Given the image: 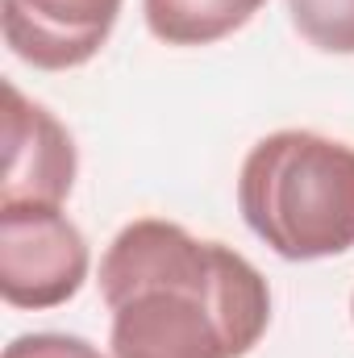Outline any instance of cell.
Wrapping results in <instances>:
<instances>
[{
  "mask_svg": "<svg viewBox=\"0 0 354 358\" xmlns=\"http://www.w3.org/2000/svg\"><path fill=\"white\" fill-rule=\"evenodd\" d=\"M113 358H246L271 325L263 271L163 217L129 221L100 259Z\"/></svg>",
  "mask_w": 354,
  "mask_h": 358,
  "instance_id": "6da1fadb",
  "label": "cell"
},
{
  "mask_svg": "<svg viewBox=\"0 0 354 358\" xmlns=\"http://www.w3.org/2000/svg\"><path fill=\"white\" fill-rule=\"evenodd\" d=\"M238 208L250 234L288 263L354 250V146L279 129L250 146L238 171Z\"/></svg>",
  "mask_w": 354,
  "mask_h": 358,
  "instance_id": "7a4b0ae2",
  "label": "cell"
},
{
  "mask_svg": "<svg viewBox=\"0 0 354 358\" xmlns=\"http://www.w3.org/2000/svg\"><path fill=\"white\" fill-rule=\"evenodd\" d=\"M92 255L80 225L63 208H0V296L13 308H59L84 279Z\"/></svg>",
  "mask_w": 354,
  "mask_h": 358,
  "instance_id": "3957f363",
  "label": "cell"
},
{
  "mask_svg": "<svg viewBox=\"0 0 354 358\" xmlns=\"http://www.w3.org/2000/svg\"><path fill=\"white\" fill-rule=\"evenodd\" d=\"M80 155L67 125L17 84H4V171H0V208L42 204L63 208L76 187Z\"/></svg>",
  "mask_w": 354,
  "mask_h": 358,
  "instance_id": "277c9868",
  "label": "cell"
},
{
  "mask_svg": "<svg viewBox=\"0 0 354 358\" xmlns=\"http://www.w3.org/2000/svg\"><path fill=\"white\" fill-rule=\"evenodd\" d=\"M121 0H4V42L38 71H76L100 55Z\"/></svg>",
  "mask_w": 354,
  "mask_h": 358,
  "instance_id": "5b68a950",
  "label": "cell"
},
{
  "mask_svg": "<svg viewBox=\"0 0 354 358\" xmlns=\"http://www.w3.org/2000/svg\"><path fill=\"white\" fill-rule=\"evenodd\" d=\"M263 0H142L146 29L167 46H208L242 29Z\"/></svg>",
  "mask_w": 354,
  "mask_h": 358,
  "instance_id": "8992f818",
  "label": "cell"
},
{
  "mask_svg": "<svg viewBox=\"0 0 354 358\" xmlns=\"http://www.w3.org/2000/svg\"><path fill=\"white\" fill-rule=\"evenodd\" d=\"M288 17L309 46L354 55V0H288Z\"/></svg>",
  "mask_w": 354,
  "mask_h": 358,
  "instance_id": "52a82bcc",
  "label": "cell"
},
{
  "mask_svg": "<svg viewBox=\"0 0 354 358\" xmlns=\"http://www.w3.org/2000/svg\"><path fill=\"white\" fill-rule=\"evenodd\" d=\"M4 358H104L76 334H21L4 346Z\"/></svg>",
  "mask_w": 354,
  "mask_h": 358,
  "instance_id": "ba28073f",
  "label": "cell"
},
{
  "mask_svg": "<svg viewBox=\"0 0 354 358\" xmlns=\"http://www.w3.org/2000/svg\"><path fill=\"white\" fill-rule=\"evenodd\" d=\"M351 317H354V296H351Z\"/></svg>",
  "mask_w": 354,
  "mask_h": 358,
  "instance_id": "9c48e42d",
  "label": "cell"
}]
</instances>
